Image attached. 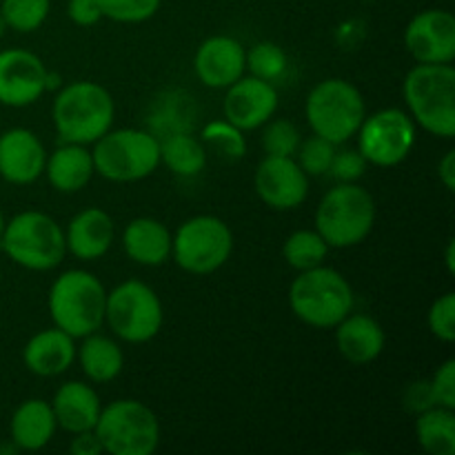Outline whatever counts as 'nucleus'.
<instances>
[{"label":"nucleus","instance_id":"nucleus-15","mask_svg":"<svg viewBox=\"0 0 455 455\" xmlns=\"http://www.w3.org/2000/svg\"><path fill=\"white\" fill-rule=\"evenodd\" d=\"M47 67L27 49H3L0 52V105L20 109L43 98Z\"/></svg>","mask_w":455,"mask_h":455},{"label":"nucleus","instance_id":"nucleus-6","mask_svg":"<svg viewBox=\"0 0 455 455\" xmlns=\"http://www.w3.org/2000/svg\"><path fill=\"white\" fill-rule=\"evenodd\" d=\"M367 116V105L354 83L345 78H324L305 100V118L311 132L342 147L355 138Z\"/></svg>","mask_w":455,"mask_h":455},{"label":"nucleus","instance_id":"nucleus-46","mask_svg":"<svg viewBox=\"0 0 455 455\" xmlns=\"http://www.w3.org/2000/svg\"><path fill=\"white\" fill-rule=\"evenodd\" d=\"M4 34H7V22H4L3 13H0V40H3Z\"/></svg>","mask_w":455,"mask_h":455},{"label":"nucleus","instance_id":"nucleus-29","mask_svg":"<svg viewBox=\"0 0 455 455\" xmlns=\"http://www.w3.org/2000/svg\"><path fill=\"white\" fill-rule=\"evenodd\" d=\"M283 256L291 269L307 271L324 265L329 256V244L315 229H296L284 240Z\"/></svg>","mask_w":455,"mask_h":455},{"label":"nucleus","instance_id":"nucleus-30","mask_svg":"<svg viewBox=\"0 0 455 455\" xmlns=\"http://www.w3.org/2000/svg\"><path fill=\"white\" fill-rule=\"evenodd\" d=\"M52 12V0H3L0 13H3L7 29L18 34H31L40 29Z\"/></svg>","mask_w":455,"mask_h":455},{"label":"nucleus","instance_id":"nucleus-5","mask_svg":"<svg viewBox=\"0 0 455 455\" xmlns=\"http://www.w3.org/2000/svg\"><path fill=\"white\" fill-rule=\"evenodd\" d=\"M376 200L358 182H338L315 209V231L329 249H349L364 243L376 225Z\"/></svg>","mask_w":455,"mask_h":455},{"label":"nucleus","instance_id":"nucleus-24","mask_svg":"<svg viewBox=\"0 0 455 455\" xmlns=\"http://www.w3.org/2000/svg\"><path fill=\"white\" fill-rule=\"evenodd\" d=\"M56 416L47 400L31 398L18 404L9 422V443L18 451H40L56 434Z\"/></svg>","mask_w":455,"mask_h":455},{"label":"nucleus","instance_id":"nucleus-34","mask_svg":"<svg viewBox=\"0 0 455 455\" xmlns=\"http://www.w3.org/2000/svg\"><path fill=\"white\" fill-rule=\"evenodd\" d=\"M102 18L120 22V25H140L158 13L163 0H98Z\"/></svg>","mask_w":455,"mask_h":455},{"label":"nucleus","instance_id":"nucleus-38","mask_svg":"<svg viewBox=\"0 0 455 455\" xmlns=\"http://www.w3.org/2000/svg\"><path fill=\"white\" fill-rule=\"evenodd\" d=\"M431 394L438 407L455 409V360L449 358L435 369L429 380Z\"/></svg>","mask_w":455,"mask_h":455},{"label":"nucleus","instance_id":"nucleus-20","mask_svg":"<svg viewBox=\"0 0 455 455\" xmlns=\"http://www.w3.org/2000/svg\"><path fill=\"white\" fill-rule=\"evenodd\" d=\"M336 347L349 364L363 367L380 358L385 351V329L376 318L367 314H354L336 324Z\"/></svg>","mask_w":455,"mask_h":455},{"label":"nucleus","instance_id":"nucleus-25","mask_svg":"<svg viewBox=\"0 0 455 455\" xmlns=\"http://www.w3.org/2000/svg\"><path fill=\"white\" fill-rule=\"evenodd\" d=\"M93 173L96 169H93L92 151L87 149V145L62 142L47 156L43 176H47L49 185L60 194H78L89 185Z\"/></svg>","mask_w":455,"mask_h":455},{"label":"nucleus","instance_id":"nucleus-4","mask_svg":"<svg viewBox=\"0 0 455 455\" xmlns=\"http://www.w3.org/2000/svg\"><path fill=\"white\" fill-rule=\"evenodd\" d=\"M105 302L107 289L98 275L84 269H67L49 289L47 309L53 327L80 340L100 331L105 324Z\"/></svg>","mask_w":455,"mask_h":455},{"label":"nucleus","instance_id":"nucleus-16","mask_svg":"<svg viewBox=\"0 0 455 455\" xmlns=\"http://www.w3.org/2000/svg\"><path fill=\"white\" fill-rule=\"evenodd\" d=\"M278 111V89L274 83L256 78V76H243L234 84L225 89L222 100V114L243 132L260 129Z\"/></svg>","mask_w":455,"mask_h":455},{"label":"nucleus","instance_id":"nucleus-19","mask_svg":"<svg viewBox=\"0 0 455 455\" xmlns=\"http://www.w3.org/2000/svg\"><path fill=\"white\" fill-rule=\"evenodd\" d=\"M67 253L83 262L100 260L116 243L114 218L100 207H87L76 213L65 229Z\"/></svg>","mask_w":455,"mask_h":455},{"label":"nucleus","instance_id":"nucleus-17","mask_svg":"<svg viewBox=\"0 0 455 455\" xmlns=\"http://www.w3.org/2000/svg\"><path fill=\"white\" fill-rule=\"evenodd\" d=\"M247 71V49L234 36H209L198 44L194 74L204 87L227 89Z\"/></svg>","mask_w":455,"mask_h":455},{"label":"nucleus","instance_id":"nucleus-7","mask_svg":"<svg viewBox=\"0 0 455 455\" xmlns=\"http://www.w3.org/2000/svg\"><path fill=\"white\" fill-rule=\"evenodd\" d=\"M93 169L109 182H138L160 167V140L145 129H109L93 142Z\"/></svg>","mask_w":455,"mask_h":455},{"label":"nucleus","instance_id":"nucleus-21","mask_svg":"<svg viewBox=\"0 0 455 455\" xmlns=\"http://www.w3.org/2000/svg\"><path fill=\"white\" fill-rule=\"evenodd\" d=\"M22 363L34 376H62L76 363V338L58 327L43 329L27 340Z\"/></svg>","mask_w":455,"mask_h":455},{"label":"nucleus","instance_id":"nucleus-27","mask_svg":"<svg viewBox=\"0 0 455 455\" xmlns=\"http://www.w3.org/2000/svg\"><path fill=\"white\" fill-rule=\"evenodd\" d=\"M160 164L180 178H196L207 167V147L189 133H172L160 140Z\"/></svg>","mask_w":455,"mask_h":455},{"label":"nucleus","instance_id":"nucleus-22","mask_svg":"<svg viewBox=\"0 0 455 455\" xmlns=\"http://www.w3.org/2000/svg\"><path fill=\"white\" fill-rule=\"evenodd\" d=\"M49 404L56 416V425L71 435L93 429L102 409L98 391L80 380H69L58 387Z\"/></svg>","mask_w":455,"mask_h":455},{"label":"nucleus","instance_id":"nucleus-44","mask_svg":"<svg viewBox=\"0 0 455 455\" xmlns=\"http://www.w3.org/2000/svg\"><path fill=\"white\" fill-rule=\"evenodd\" d=\"M444 262H447L449 274H453L455 271V240H449L447 253H444Z\"/></svg>","mask_w":455,"mask_h":455},{"label":"nucleus","instance_id":"nucleus-11","mask_svg":"<svg viewBox=\"0 0 455 455\" xmlns=\"http://www.w3.org/2000/svg\"><path fill=\"white\" fill-rule=\"evenodd\" d=\"M234 251V234L222 218L200 213L176 229L172 258L191 275H209L227 265Z\"/></svg>","mask_w":455,"mask_h":455},{"label":"nucleus","instance_id":"nucleus-31","mask_svg":"<svg viewBox=\"0 0 455 455\" xmlns=\"http://www.w3.org/2000/svg\"><path fill=\"white\" fill-rule=\"evenodd\" d=\"M289 67V58L278 43L262 40L247 49V71L249 76L267 80V83H278Z\"/></svg>","mask_w":455,"mask_h":455},{"label":"nucleus","instance_id":"nucleus-32","mask_svg":"<svg viewBox=\"0 0 455 455\" xmlns=\"http://www.w3.org/2000/svg\"><path fill=\"white\" fill-rule=\"evenodd\" d=\"M200 140L204 142V147H212L218 154L227 156V158H243L247 154V138H244L243 129H238L235 124H231L229 120H212L203 127L200 132Z\"/></svg>","mask_w":455,"mask_h":455},{"label":"nucleus","instance_id":"nucleus-13","mask_svg":"<svg viewBox=\"0 0 455 455\" xmlns=\"http://www.w3.org/2000/svg\"><path fill=\"white\" fill-rule=\"evenodd\" d=\"M253 189L269 209L291 212L309 196V176L293 156H265L253 173Z\"/></svg>","mask_w":455,"mask_h":455},{"label":"nucleus","instance_id":"nucleus-40","mask_svg":"<svg viewBox=\"0 0 455 455\" xmlns=\"http://www.w3.org/2000/svg\"><path fill=\"white\" fill-rule=\"evenodd\" d=\"M67 16L76 27H93L102 20V9L98 0H69Z\"/></svg>","mask_w":455,"mask_h":455},{"label":"nucleus","instance_id":"nucleus-2","mask_svg":"<svg viewBox=\"0 0 455 455\" xmlns=\"http://www.w3.org/2000/svg\"><path fill=\"white\" fill-rule=\"evenodd\" d=\"M407 114L416 127L431 136H455V69L453 65H416L403 83Z\"/></svg>","mask_w":455,"mask_h":455},{"label":"nucleus","instance_id":"nucleus-1","mask_svg":"<svg viewBox=\"0 0 455 455\" xmlns=\"http://www.w3.org/2000/svg\"><path fill=\"white\" fill-rule=\"evenodd\" d=\"M52 118L62 142L93 145L114 124L116 102L100 83L74 80L58 89Z\"/></svg>","mask_w":455,"mask_h":455},{"label":"nucleus","instance_id":"nucleus-8","mask_svg":"<svg viewBox=\"0 0 455 455\" xmlns=\"http://www.w3.org/2000/svg\"><path fill=\"white\" fill-rule=\"evenodd\" d=\"M0 247L22 269L52 271L65 260V229L47 213L29 209L7 220Z\"/></svg>","mask_w":455,"mask_h":455},{"label":"nucleus","instance_id":"nucleus-26","mask_svg":"<svg viewBox=\"0 0 455 455\" xmlns=\"http://www.w3.org/2000/svg\"><path fill=\"white\" fill-rule=\"evenodd\" d=\"M80 347H76V360L83 369L84 378L93 385H107L114 382L123 373L124 354L118 340L102 333L93 331L80 338Z\"/></svg>","mask_w":455,"mask_h":455},{"label":"nucleus","instance_id":"nucleus-18","mask_svg":"<svg viewBox=\"0 0 455 455\" xmlns=\"http://www.w3.org/2000/svg\"><path fill=\"white\" fill-rule=\"evenodd\" d=\"M47 151L31 129L12 127L0 133V178L9 185L25 187L44 173Z\"/></svg>","mask_w":455,"mask_h":455},{"label":"nucleus","instance_id":"nucleus-9","mask_svg":"<svg viewBox=\"0 0 455 455\" xmlns=\"http://www.w3.org/2000/svg\"><path fill=\"white\" fill-rule=\"evenodd\" d=\"M105 323L118 340L145 345L163 329V302L154 287L142 280H124L107 291Z\"/></svg>","mask_w":455,"mask_h":455},{"label":"nucleus","instance_id":"nucleus-43","mask_svg":"<svg viewBox=\"0 0 455 455\" xmlns=\"http://www.w3.org/2000/svg\"><path fill=\"white\" fill-rule=\"evenodd\" d=\"M62 87V78L56 74V71H49L47 69V76H44V89L47 92H53V89H60Z\"/></svg>","mask_w":455,"mask_h":455},{"label":"nucleus","instance_id":"nucleus-36","mask_svg":"<svg viewBox=\"0 0 455 455\" xmlns=\"http://www.w3.org/2000/svg\"><path fill=\"white\" fill-rule=\"evenodd\" d=\"M427 324L429 331L438 338L440 342H453L455 340V293L447 291L440 298H435L431 305L429 314H427Z\"/></svg>","mask_w":455,"mask_h":455},{"label":"nucleus","instance_id":"nucleus-39","mask_svg":"<svg viewBox=\"0 0 455 455\" xmlns=\"http://www.w3.org/2000/svg\"><path fill=\"white\" fill-rule=\"evenodd\" d=\"M403 404L409 413H413V416H418V413L427 411V409H431V407H438L434 400V394H431L429 380L411 382V385L404 389Z\"/></svg>","mask_w":455,"mask_h":455},{"label":"nucleus","instance_id":"nucleus-41","mask_svg":"<svg viewBox=\"0 0 455 455\" xmlns=\"http://www.w3.org/2000/svg\"><path fill=\"white\" fill-rule=\"evenodd\" d=\"M69 449H71V453H74V455H100V453H105V451H102L100 440H98L96 431H93V429L74 434Z\"/></svg>","mask_w":455,"mask_h":455},{"label":"nucleus","instance_id":"nucleus-23","mask_svg":"<svg viewBox=\"0 0 455 455\" xmlns=\"http://www.w3.org/2000/svg\"><path fill=\"white\" fill-rule=\"evenodd\" d=\"M123 249L129 260L142 267H160L172 258L173 234L164 222L140 216L123 229Z\"/></svg>","mask_w":455,"mask_h":455},{"label":"nucleus","instance_id":"nucleus-10","mask_svg":"<svg viewBox=\"0 0 455 455\" xmlns=\"http://www.w3.org/2000/svg\"><path fill=\"white\" fill-rule=\"evenodd\" d=\"M93 431L109 455H151L160 444L158 416L140 400L123 398L102 407Z\"/></svg>","mask_w":455,"mask_h":455},{"label":"nucleus","instance_id":"nucleus-45","mask_svg":"<svg viewBox=\"0 0 455 455\" xmlns=\"http://www.w3.org/2000/svg\"><path fill=\"white\" fill-rule=\"evenodd\" d=\"M4 227H7V218H4V213L0 212V240H3V234H4Z\"/></svg>","mask_w":455,"mask_h":455},{"label":"nucleus","instance_id":"nucleus-42","mask_svg":"<svg viewBox=\"0 0 455 455\" xmlns=\"http://www.w3.org/2000/svg\"><path fill=\"white\" fill-rule=\"evenodd\" d=\"M438 178L447 191H455V151L449 149L438 163Z\"/></svg>","mask_w":455,"mask_h":455},{"label":"nucleus","instance_id":"nucleus-35","mask_svg":"<svg viewBox=\"0 0 455 455\" xmlns=\"http://www.w3.org/2000/svg\"><path fill=\"white\" fill-rule=\"evenodd\" d=\"M338 147L333 142L324 140L320 136H311L307 140H300V147L296 151V163L300 164L302 172L309 178H318L329 173V167H331L333 154H336Z\"/></svg>","mask_w":455,"mask_h":455},{"label":"nucleus","instance_id":"nucleus-12","mask_svg":"<svg viewBox=\"0 0 455 455\" xmlns=\"http://www.w3.org/2000/svg\"><path fill=\"white\" fill-rule=\"evenodd\" d=\"M416 123L407 111L398 107H387L376 114L364 116L355 133L358 138L355 149L373 167H398L411 154L416 145Z\"/></svg>","mask_w":455,"mask_h":455},{"label":"nucleus","instance_id":"nucleus-3","mask_svg":"<svg viewBox=\"0 0 455 455\" xmlns=\"http://www.w3.org/2000/svg\"><path fill=\"white\" fill-rule=\"evenodd\" d=\"M287 298L291 314L314 329H333L355 305L349 280L327 265L298 271Z\"/></svg>","mask_w":455,"mask_h":455},{"label":"nucleus","instance_id":"nucleus-14","mask_svg":"<svg viewBox=\"0 0 455 455\" xmlns=\"http://www.w3.org/2000/svg\"><path fill=\"white\" fill-rule=\"evenodd\" d=\"M404 47L418 65H451L455 60V18L447 9H425L409 20Z\"/></svg>","mask_w":455,"mask_h":455},{"label":"nucleus","instance_id":"nucleus-28","mask_svg":"<svg viewBox=\"0 0 455 455\" xmlns=\"http://www.w3.org/2000/svg\"><path fill=\"white\" fill-rule=\"evenodd\" d=\"M418 444L429 455L455 453V409L431 407L416 416Z\"/></svg>","mask_w":455,"mask_h":455},{"label":"nucleus","instance_id":"nucleus-37","mask_svg":"<svg viewBox=\"0 0 455 455\" xmlns=\"http://www.w3.org/2000/svg\"><path fill=\"white\" fill-rule=\"evenodd\" d=\"M369 163L363 158L358 149H336L329 173L338 182H358L367 173Z\"/></svg>","mask_w":455,"mask_h":455},{"label":"nucleus","instance_id":"nucleus-33","mask_svg":"<svg viewBox=\"0 0 455 455\" xmlns=\"http://www.w3.org/2000/svg\"><path fill=\"white\" fill-rule=\"evenodd\" d=\"M262 149L265 156H296L300 147V129L287 118H269L262 124Z\"/></svg>","mask_w":455,"mask_h":455}]
</instances>
